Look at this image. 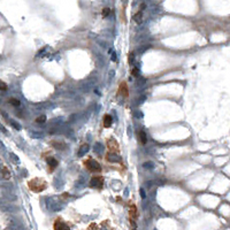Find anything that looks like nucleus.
Segmentation results:
<instances>
[{
	"mask_svg": "<svg viewBox=\"0 0 230 230\" xmlns=\"http://www.w3.org/2000/svg\"><path fill=\"white\" fill-rule=\"evenodd\" d=\"M142 18H143V11L137 12L135 14V16H133V20H135L136 23H140V22H142Z\"/></svg>",
	"mask_w": 230,
	"mask_h": 230,
	"instance_id": "nucleus-11",
	"label": "nucleus"
},
{
	"mask_svg": "<svg viewBox=\"0 0 230 230\" xmlns=\"http://www.w3.org/2000/svg\"><path fill=\"white\" fill-rule=\"evenodd\" d=\"M139 139H140V143L142 144H146V142H147V137H146V133L143 131V130H139Z\"/></svg>",
	"mask_w": 230,
	"mask_h": 230,
	"instance_id": "nucleus-12",
	"label": "nucleus"
},
{
	"mask_svg": "<svg viewBox=\"0 0 230 230\" xmlns=\"http://www.w3.org/2000/svg\"><path fill=\"white\" fill-rule=\"evenodd\" d=\"M112 123H113V117H112L109 114H106L105 116H104V122H103L104 127L109 128L110 126H112Z\"/></svg>",
	"mask_w": 230,
	"mask_h": 230,
	"instance_id": "nucleus-8",
	"label": "nucleus"
},
{
	"mask_svg": "<svg viewBox=\"0 0 230 230\" xmlns=\"http://www.w3.org/2000/svg\"><path fill=\"white\" fill-rule=\"evenodd\" d=\"M131 73H133V75L135 77H138V76H139V69H138V68H133Z\"/></svg>",
	"mask_w": 230,
	"mask_h": 230,
	"instance_id": "nucleus-18",
	"label": "nucleus"
},
{
	"mask_svg": "<svg viewBox=\"0 0 230 230\" xmlns=\"http://www.w3.org/2000/svg\"><path fill=\"white\" fill-rule=\"evenodd\" d=\"M8 103L11 104V105H13V106H16V107L21 105V103H20V100H18V99H15V98H11Z\"/></svg>",
	"mask_w": 230,
	"mask_h": 230,
	"instance_id": "nucleus-15",
	"label": "nucleus"
},
{
	"mask_svg": "<svg viewBox=\"0 0 230 230\" xmlns=\"http://www.w3.org/2000/svg\"><path fill=\"white\" fill-rule=\"evenodd\" d=\"M90 185L93 188L101 189L104 185V177L103 176H93L90 181Z\"/></svg>",
	"mask_w": 230,
	"mask_h": 230,
	"instance_id": "nucleus-5",
	"label": "nucleus"
},
{
	"mask_svg": "<svg viewBox=\"0 0 230 230\" xmlns=\"http://www.w3.org/2000/svg\"><path fill=\"white\" fill-rule=\"evenodd\" d=\"M138 218V211H137V207L136 205H133V203H130V205H129V220H130V222L135 225L136 223V220Z\"/></svg>",
	"mask_w": 230,
	"mask_h": 230,
	"instance_id": "nucleus-3",
	"label": "nucleus"
},
{
	"mask_svg": "<svg viewBox=\"0 0 230 230\" xmlns=\"http://www.w3.org/2000/svg\"><path fill=\"white\" fill-rule=\"evenodd\" d=\"M109 13H110V9L109 8H105L103 11V18H106L107 15H109Z\"/></svg>",
	"mask_w": 230,
	"mask_h": 230,
	"instance_id": "nucleus-19",
	"label": "nucleus"
},
{
	"mask_svg": "<svg viewBox=\"0 0 230 230\" xmlns=\"http://www.w3.org/2000/svg\"><path fill=\"white\" fill-rule=\"evenodd\" d=\"M6 90H7V84L0 79V91H6Z\"/></svg>",
	"mask_w": 230,
	"mask_h": 230,
	"instance_id": "nucleus-16",
	"label": "nucleus"
},
{
	"mask_svg": "<svg viewBox=\"0 0 230 230\" xmlns=\"http://www.w3.org/2000/svg\"><path fill=\"white\" fill-rule=\"evenodd\" d=\"M83 165L85 166V168L91 173H98V171L101 170V167H100L99 162L96 161L94 159H92V158H88L86 160H84Z\"/></svg>",
	"mask_w": 230,
	"mask_h": 230,
	"instance_id": "nucleus-2",
	"label": "nucleus"
},
{
	"mask_svg": "<svg viewBox=\"0 0 230 230\" xmlns=\"http://www.w3.org/2000/svg\"><path fill=\"white\" fill-rule=\"evenodd\" d=\"M89 151V145L88 144H83V145L81 146V150H79L78 152V155L79 157H82L84 153H86V152Z\"/></svg>",
	"mask_w": 230,
	"mask_h": 230,
	"instance_id": "nucleus-13",
	"label": "nucleus"
},
{
	"mask_svg": "<svg viewBox=\"0 0 230 230\" xmlns=\"http://www.w3.org/2000/svg\"><path fill=\"white\" fill-rule=\"evenodd\" d=\"M53 228L56 230H66V229H69V227L67 225L65 222H62V220L61 219H56L55 220L54 224H53Z\"/></svg>",
	"mask_w": 230,
	"mask_h": 230,
	"instance_id": "nucleus-7",
	"label": "nucleus"
},
{
	"mask_svg": "<svg viewBox=\"0 0 230 230\" xmlns=\"http://www.w3.org/2000/svg\"><path fill=\"white\" fill-rule=\"evenodd\" d=\"M128 61L131 63L133 61V53H129V55H128Z\"/></svg>",
	"mask_w": 230,
	"mask_h": 230,
	"instance_id": "nucleus-21",
	"label": "nucleus"
},
{
	"mask_svg": "<svg viewBox=\"0 0 230 230\" xmlns=\"http://www.w3.org/2000/svg\"><path fill=\"white\" fill-rule=\"evenodd\" d=\"M46 161H47L49 166L51 167V170H53L54 168H56V167H58V160H56L55 158L49 157L47 159H46Z\"/></svg>",
	"mask_w": 230,
	"mask_h": 230,
	"instance_id": "nucleus-10",
	"label": "nucleus"
},
{
	"mask_svg": "<svg viewBox=\"0 0 230 230\" xmlns=\"http://www.w3.org/2000/svg\"><path fill=\"white\" fill-rule=\"evenodd\" d=\"M98 228H99V227H98L96 223H92V224H90V225L88 227V229H98Z\"/></svg>",
	"mask_w": 230,
	"mask_h": 230,
	"instance_id": "nucleus-20",
	"label": "nucleus"
},
{
	"mask_svg": "<svg viewBox=\"0 0 230 230\" xmlns=\"http://www.w3.org/2000/svg\"><path fill=\"white\" fill-rule=\"evenodd\" d=\"M107 149L112 153H119L120 152V145H119L117 140L115 139V138H109L107 140Z\"/></svg>",
	"mask_w": 230,
	"mask_h": 230,
	"instance_id": "nucleus-4",
	"label": "nucleus"
},
{
	"mask_svg": "<svg viewBox=\"0 0 230 230\" xmlns=\"http://www.w3.org/2000/svg\"><path fill=\"white\" fill-rule=\"evenodd\" d=\"M0 171H1V176H2L5 180H9V178H11V171L8 170V168H7L6 166H1Z\"/></svg>",
	"mask_w": 230,
	"mask_h": 230,
	"instance_id": "nucleus-9",
	"label": "nucleus"
},
{
	"mask_svg": "<svg viewBox=\"0 0 230 230\" xmlns=\"http://www.w3.org/2000/svg\"><path fill=\"white\" fill-rule=\"evenodd\" d=\"M45 121H46V117H45L44 115H42V116H39V117H37L36 119L37 123H44Z\"/></svg>",
	"mask_w": 230,
	"mask_h": 230,
	"instance_id": "nucleus-17",
	"label": "nucleus"
},
{
	"mask_svg": "<svg viewBox=\"0 0 230 230\" xmlns=\"http://www.w3.org/2000/svg\"><path fill=\"white\" fill-rule=\"evenodd\" d=\"M119 94L123 96L124 98H128L129 96V89H128V84L126 82H122L119 85Z\"/></svg>",
	"mask_w": 230,
	"mask_h": 230,
	"instance_id": "nucleus-6",
	"label": "nucleus"
},
{
	"mask_svg": "<svg viewBox=\"0 0 230 230\" xmlns=\"http://www.w3.org/2000/svg\"><path fill=\"white\" fill-rule=\"evenodd\" d=\"M28 188L30 189L32 192L38 193V192H42L47 188V182L44 178H40V177H35V178H32L28 182Z\"/></svg>",
	"mask_w": 230,
	"mask_h": 230,
	"instance_id": "nucleus-1",
	"label": "nucleus"
},
{
	"mask_svg": "<svg viewBox=\"0 0 230 230\" xmlns=\"http://www.w3.org/2000/svg\"><path fill=\"white\" fill-rule=\"evenodd\" d=\"M52 145L56 147L58 150H65V147H66V145L63 143H59V142H52Z\"/></svg>",
	"mask_w": 230,
	"mask_h": 230,
	"instance_id": "nucleus-14",
	"label": "nucleus"
}]
</instances>
